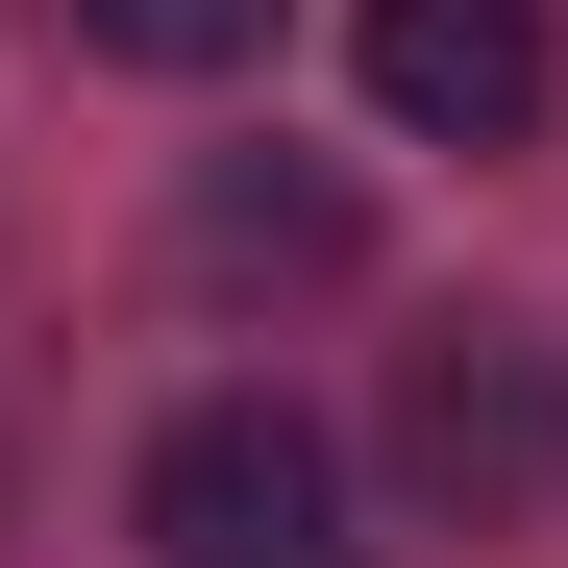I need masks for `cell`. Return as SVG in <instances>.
Wrapping results in <instances>:
<instances>
[{"mask_svg": "<svg viewBox=\"0 0 568 568\" xmlns=\"http://www.w3.org/2000/svg\"><path fill=\"white\" fill-rule=\"evenodd\" d=\"M396 495L420 519H568V322H445L396 346Z\"/></svg>", "mask_w": 568, "mask_h": 568, "instance_id": "6da1fadb", "label": "cell"}, {"mask_svg": "<svg viewBox=\"0 0 568 568\" xmlns=\"http://www.w3.org/2000/svg\"><path fill=\"white\" fill-rule=\"evenodd\" d=\"M149 568H346V445L297 396H199L149 445Z\"/></svg>", "mask_w": 568, "mask_h": 568, "instance_id": "7a4b0ae2", "label": "cell"}, {"mask_svg": "<svg viewBox=\"0 0 568 568\" xmlns=\"http://www.w3.org/2000/svg\"><path fill=\"white\" fill-rule=\"evenodd\" d=\"M544 100H568L544 0H371V124L396 149H519Z\"/></svg>", "mask_w": 568, "mask_h": 568, "instance_id": "3957f363", "label": "cell"}, {"mask_svg": "<svg viewBox=\"0 0 568 568\" xmlns=\"http://www.w3.org/2000/svg\"><path fill=\"white\" fill-rule=\"evenodd\" d=\"M346 247H371L346 173H199V272H272V297H297V272H346Z\"/></svg>", "mask_w": 568, "mask_h": 568, "instance_id": "277c9868", "label": "cell"}, {"mask_svg": "<svg viewBox=\"0 0 568 568\" xmlns=\"http://www.w3.org/2000/svg\"><path fill=\"white\" fill-rule=\"evenodd\" d=\"M74 50H100V74H247L272 0H74Z\"/></svg>", "mask_w": 568, "mask_h": 568, "instance_id": "5b68a950", "label": "cell"}]
</instances>
